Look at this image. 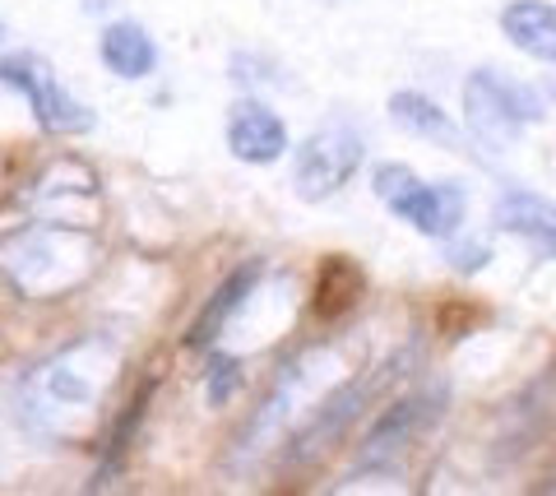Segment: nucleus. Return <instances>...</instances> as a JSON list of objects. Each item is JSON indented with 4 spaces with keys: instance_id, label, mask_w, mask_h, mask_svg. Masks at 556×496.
<instances>
[{
    "instance_id": "obj_7",
    "label": "nucleus",
    "mask_w": 556,
    "mask_h": 496,
    "mask_svg": "<svg viewBox=\"0 0 556 496\" xmlns=\"http://www.w3.org/2000/svg\"><path fill=\"white\" fill-rule=\"evenodd\" d=\"M441 414H445V385H431V390H417V395L399 399L371 427L367 446H362V465H376V459H390L399 450H408L417 436L441 422Z\"/></svg>"
},
{
    "instance_id": "obj_15",
    "label": "nucleus",
    "mask_w": 556,
    "mask_h": 496,
    "mask_svg": "<svg viewBox=\"0 0 556 496\" xmlns=\"http://www.w3.org/2000/svg\"><path fill=\"white\" fill-rule=\"evenodd\" d=\"M492 224L515 237H538V232L556 228V204L538 191H525V186H510V191L492 204Z\"/></svg>"
},
{
    "instance_id": "obj_13",
    "label": "nucleus",
    "mask_w": 556,
    "mask_h": 496,
    "mask_svg": "<svg viewBox=\"0 0 556 496\" xmlns=\"http://www.w3.org/2000/svg\"><path fill=\"white\" fill-rule=\"evenodd\" d=\"M371 399V381H343L339 390H329V395L320 399L316 408V418H311L302 427V436H298V459H306L311 450H320L329 436H339L348 422H353L362 408H367Z\"/></svg>"
},
{
    "instance_id": "obj_3",
    "label": "nucleus",
    "mask_w": 556,
    "mask_h": 496,
    "mask_svg": "<svg viewBox=\"0 0 556 496\" xmlns=\"http://www.w3.org/2000/svg\"><path fill=\"white\" fill-rule=\"evenodd\" d=\"M371 191L380 204H390V214H399L422 237H455L464 228L468 195L459 181H422L404 163H380Z\"/></svg>"
},
{
    "instance_id": "obj_5",
    "label": "nucleus",
    "mask_w": 556,
    "mask_h": 496,
    "mask_svg": "<svg viewBox=\"0 0 556 496\" xmlns=\"http://www.w3.org/2000/svg\"><path fill=\"white\" fill-rule=\"evenodd\" d=\"M0 84H5V89H20L28 98V107L47 135H89L93 130V112L84 107L38 56H28V51H20V56H0Z\"/></svg>"
},
{
    "instance_id": "obj_8",
    "label": "nucleus",
    "mask_w": 556,
    "mask_h": 496,
    "mask_svg": "<svg viewBox=\"0 0 556 496\" xmlns=\"http://www.w3.org/2000/svg\"><path fill=\"white\" fill-rule=\"evenodd\" d=\"M316 353V348H311ZM311 353H302V357H292V363L278 371V381H274V390L265 395V404L251 414V422H247V432L237 436V465L241 469H251L260 455L265 450H274L278 446V427L288 422V414H292V404H298V395H302V385H306V367H311Z\"/></svg>"
},
{
    "instance_id": "obj_1",
    "label": "nucleus",
    "mask_w": 556,
    "mask_h": 496,
    "mask_svg": "<svg viewBox=\"0 0 556 496\" xmlns=\"http://www.w3.org/2000/svg\"><path fill=\"white\" fill-rule=\"evenodd\" d=\"M116 376V344L112 339H79V344L61 348L33 367L24 381V408L33 427H42L56 441H79L84 422L98 414L102 395H108Z\"/></svg>"
},
{
    "instance_id": "obj_4",
    "label": "nucleus",
    "mask_w": 556,
    "mask_h": 496,
    "mask_svg": "<svg viewBox=\"0 0 556 496\" xmlns=\"http://www.w3.org/2000/svg\"><path fill=\"white\" fill-rule=\"evenodd\" d=\"M529 122H543V98L496 71H473L464 84V126L486 149H510Z\"/></svg>"
},
{
    "instance_id": "obj_9",
    "label": "nucleus",
    "mask_w": 556,
    "mask_h": 496,
    "mask_svg": "<svg viewBox=\"0 0 556 496\" xmlns=\"http://www.w3.org/2000/svg\"><path fill=\"white\" fill-rule=\"evenodd\" d=\"M228 149L241 163L269 167L288 153V126L278 122L265 102H237L228 116Z\"/></svg>"
},
{
    "instance_id": "obj_14",
    "label": "nucleus",
    "mask_w": 556,
    "mask_h": 496,
    "mask_svg": "<svg viewBox=\"0 0 556 496\" xmlns=\"http://www.w3.org/2000/svg\"><path fill=\"white\" fill-rule=\"evenodd\" d=\"M362 297V269L348 255H329L316 274V293H311V311L320 320H339L357 306Z\"/></svg>"
},
{
    "instance_id": "obj_12",
    "label": "nucleus",
    "mask_w": 556,
    "mask_h": 496,
    "mask_svg": "<svg viewBox=\"0 0 556 496\" xmlns=\"http://www.w3.org/2000/svg\"><path fill=\"white\" fill-rule=\"evenodd\" d=\"M501 33L525 56L556 65V5H547V0H510L501 10Z\"/></svg>"
},
{
    "instance_id": "obj_18",
    "label": "nucleus",
    "mask_w": 556,
    "mask_h": 496,
    "mask_svg": "<svg viewBox=\"0 0 556 496\" xmlns=\"http://www.w3.org/2000/svg\"><path fill=\"white\" fill-rule=\"evenodd\" d=\"M486 255H492V251H486L482 242H468V246H450V251H445V260L455 265L459 274H473V269L486 265Z\"/></svg>"
},
{
    "instance_id": "obj_6",
    "label": "nucleus",
    "mask_w": 556,
    "mask_h": 496,
    "mask_svg": "<svg viewBox=\"0 0 556 496\" xmlns=\"http://www.w3.org/2000/svg\"><path fill=\"white\" fill-rule=\"evenodd\" d=\"M362 135L348 126H325L298 149V163H292V186H298L302 200H329L339 195L353 173L362 167Z\"/></svg>"
},
{
    "instance_id": "obj_11",
    "label": "nucleus",
    "mask_w": 556,
    "mask_h": 496,
    "mask_svg": "<svg viewBox=\"0 0 556 496\" xmlns=\"http://www.w3.org/2000/svg\"><path fill=\"white\" fill-rule=\"evenodd\" d=\"M98 56L116 79H149L153 65H159V47H153L149 28L135 20H116L102 28L98 38Z\"/></svg>"
},
{
    "instance_id": "obj_19",
    "label": "nucleus",
    "mask_w": 556,
    "mask_h": 496,
    "mask_svg": "<svg viewBox=\"0 0 556 496\" xmlns=\"http://www.w3.org/2000/svg\"><path fill=\"white\" fill-rule=\"evenodd\" d=\"M547 98H552V102H556V84H547Z\"/></svg>"
},
{
    "instance_id": "obj_16",
    "label": "nucleus",
    "mask_w": 556,
    "mask_h": 496,
    "mask_svg": "<svg viewBox=\"0 0 556 496\" xmlns=\"http://www.w3.org/2000/svg\"><path fill=\"white\" fill-rule=\"evenodd\" d=\"M390 116L399 126H404L408 135H422V140H437L445 149H459V126L450 122V112H441L437 102H431L427 93H394L390 98Z\"/></svg>"
},
{
    "instance_id": "obj_17",
    "label": "nucleus",
    "mask_w": 556,
    "mask_h": 496,
    "mask_svg": "<svg viewBox=\"0 0 556 496\" xmlns=\"http://www.w3.org/2000/svg\"><path fill=\"white\" fill-rule=\"evenodd\" d=\"M204 376H208V404L223 408L237 395V385H241V363H237V357H228V353H214V357H208Z\"/></svg>"
},
{
    "instance_id": "obj_10",
    "label": "nucleus",
    "mask_w": 556,
    "mask_h": 496,
    "mask_svg": "<svg viewBox=\"0 0 556 496\" xmlns=\"http://www.w3.org/2000/svg\"><path fill=\"white\" fill-rule=\"evenodd\" d=\"M260 274H265V265L251 260V265H241L232 269L228 279L218 283V293L204 302V311L190 320V330H186V348H208L214 339L228 330V320L237 316V306H247V297L255 293V283H260Z\"/></svg>"
},
{
    "instance_id": "obj_2",
    "label": "nucleus",
    "mask_w": 556,
    "mask_h": 496,
    "mask_svg": "<svg viewBox=\"0 0 556 496\" xmlns=\"http://www.w3.org/2000/svg\"><path fill=\"white\" fill-rule=\"evenodd\" d=\"M93 269V237L84 224L47 218L0 237V274L20 288L24 297L47 302L79 288Z\"/></svg>"
}]
</instances>
